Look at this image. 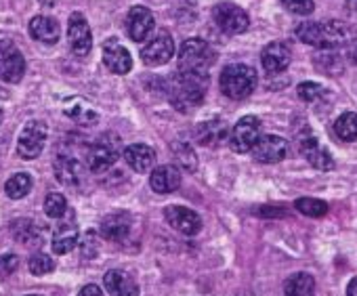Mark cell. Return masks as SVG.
I'll return each instance as SVG.
<instances>
[{"label": "cell", "instance_id": "1", "mask_svg": "<svg viewBox=\"0 0 357 296\" xmlns=\"http://www.w3.org/2000/svg\"><path fill=\"white\" fill-rule=\"evenodd\" d=\"M206 88H208V76L178 70L176 74H172V78L168 82L170 105L176 111L188 114V111L196 109L198 105H202V101L206 97Z\"/></svg>", "mask_w": 357, "mask_h": 296}, {"label": "cell", "instance_id": "2", "mask_svg": "<svg viewBox=\"0 0 357 296\" xmlns=\"http://www.w3.org/2000/svg\"><path fill=\"white\" fill-rule=\"evenodd\" d=\"M215 61H217L215 49L202 38H188L181 45V49H178V70L181 72L208 76V70L215 65Z\"/></svg>", "mask_w": 357, "mask_h": 296}, {"label": "cell", "instance_id": "3", "mask_svg": "<svg viewBox=\"0 0 357 296\" xmlns=\"http://www.w3.org/2000/svg\"><path fill=\"white\" fill-rule=\"evenodd\" d=\"M221 93L229 99H244L257 86V70L246 63H229L221 72Z\"/></svg>", "mask_w": 357, "mask_h": 296}, {"label": "cell", "instance_id": "4", "mask_svg": "<svg viewBox=\"0 0 357 296\" xmlns=\"http://www.w3.org/2000/svg\"><path fill=\"white\" fill-rule=\"evenodd\" d=\"M118 156H120V139L116 134H103L89 147L86 164L93 173L101 175L116 164Z\"/></svg>", "mask_w": 357, "mask_h": 296}, {"label": "cell", "instance_id": "5", "mask_svg": "<svg viewBox=\"0 0 357 296\" xmlns=\"http://www.w3.org/2000/svg\"><path fill=\"white\" fill-rule=\"evenodd\" d=\"M213 20L217 24V28L229 36H238V34H244L250 26V20H248V13L234 5V3H221L213 9Z\"/></svg>", "mask_w": 357, "mask_h": 296}, {"label": "cell", "instance_id": "6", "mask_svg": "<svg viewBox=\"0 0 357 296\" xmlns=\"http://www.w3.org/2000/svg\"><path fill=\"white\" fill-rule=\"evenodd\" d=\"M259 139H261V120L257 116H244L231 128L229 145L236 154H248L255 150Z\"/></svg>", "mask_w": 357, "mask_h": 296}, {"label": "cell", "instance_id": "7", "mask_svg": "<svg viewBox=\"0 0 357 296\" xmlns=\"http://www.w3.org/2000/svg\"><path fill=\"white\" fill-rule=\"evenodd\" d=\"M47 124L40 120H30L17 139V154L26 160H34L43 154L47 143Z\"/></svg>", "mask_w": 357, "mask_h": 296}, {"label": "cell", "instance_id": "8", "mask_svg": "<svg viewBox=\"0 0 357 296\" xmlns=\"http://www.w3.org/2000/svg\"><path fill=\"white\" fill-rule=\"evenodd\" d=\"M26 74V59L11 40H0V78L17 84Z\"/></svg>", "mask_w": 357, "mask_h": 296}, {"label": "cell", "instance_id": "9", "mask_svg": "<svg viewBox=\"0 0 357 296\" xmlns=\"http://www.w3.org/2000/svg\"><path fill=\"white\" fill-rule=\"evenodd\" d=\"M155 20L151 11L143 5H135L126 15V32L135 42H149L153 38Z\"/></svg>", "mask_w": 357, "mask_h": 296}, {"label": "cell", "instance_id": "10", "mask_svg": "<svg viewBox=\"0 0 357 296\" xmlns=\"http://www.w3.org/2000/svg\"><path fill=\"white\" fill-rule=\"evenodd\" d=\"M68 42L74 55L86 57L93 49V34L82 13H72L68 22Z\"/></svg>", "mask_w": 357, "mask_h": 296}, {"label": "cell", "instance_id": "11", "mask_svg": "<svg viewBox=\"0 0 357 296\" xmlns=\"http://www.w3.org/2000/svg\"><path fill=\"white\" fill-rule=\"evenodd\" d=\"M174 55V40L168 30H160L143 49L141 59L145 65H164Z\"/></svg>", "mask_w": 357, "mask_h": 296}, {"label": "cell", "instance_id": "12", "mask_svg": "<svg viewBox=\"0 0 357 296\" xmlns=\"http://www.w3.org/2000/svg\"><path fill=\"white\" fill-rule=\"evenodd\" d=\"M286 154L288 141L278 134H263L252 150V156L259 164H278L286 158Z\"/></svg>", "mask_w": 357, "mask_h": 296}, {"label": "cell", "instance_id": "13", "mask_svg": "<svg viewBox=\"0 0 357 296\" xmlns=\"http://www.w3.org/2000/svg\"><path fill=\"white\" fill-rule=\"evenodd\" d=\"M164 219L172 229H176L183 235H196L202 229L200 215L194 212L192 208H185V206H168L164 210Z\"/></svg>", "mask_w": 357, "mask_h": 296}, {"label": "cell", "instance_id": "14", "mask_svg": "<svg viewBox=\"0 0 357 296\" xmlns=\"http://www.w3.org/2000/svg\"><path fill=\"white\" fill-rule=\"evenodd\" d=\"M290 61H292V51H290V47L286 42H280V40L269 42L261 53V63H263V68H265V72L269 76L286 72Z\"/></svg>", "mask_w": 357, "mask_h": 296}, {"label": "cell", "instance_id": "15", "mask_svg": "<svg viewBox=\"0 0 357 296\" xmlns=\"http://www.w3.org/2000/svg\"><path fill=\"white\" fill-rule=\"evenodd\" d=\"M103 63H105V68L109 72L120 74V76L122 74H128L132 70V57H130V53L116 38H112V40H107L103 45Z\"/></svg>", "mask_w": 357, "mask_h": 296}, {"label": "cell", "instance_id": "16", "mask_svg": "<svg viewBox=\"0 0 357 296\" xmlns=\"http://www.w3.org/2000/svg\"><path fill=\"white\" fill-rule=\"evenodd\" d=\"M124 162L135 173H149L155 166V152L145 143H132L124 150Z\"/></svg>", "mask_w": 357, "mask_h": 296}, {"label": "cell", "instance_id": "17", "mask_svg": "<svg viewBox=\"0 0 357 296\" xmlns=\"http://www.w3.org/2000/svg\"><path fill=\"white\" fill-rule=\"evenodd\" d=\"M149 187L155 194H172L181 187V173L176 171V166L166 164V166H158L151 171L149 177Z\"/></svg>", "mask_w": 357, "mask_h": 296}, {"label": "cell", "instance_id": "18", "mask_svg": "<svg viewBox=\"0 0 357 296\" xmlns=\"http://www.w3.org/2000/svg\"><path fill=\"white\" fill-rule=\"evenodd\" d=\"M103 286L112 296H139V286L137 281L120 269H112L103 277Z\"/></svg>", "mask_w": 357, "mask_h": 296}, {"label": "cell", "instance_id": "19", "mask_svg": "<svg viewBox=\"0 0 357 296\" xmlns=\"http://www.w3.org/2000/svg\"><path fill=\"white\" fill-rule=\"evenodd\" d=\"M229 134H231V130H229L227 122L225 120H219V118L208 120V122H202V124L196 126V139L202 145H206V147H217Z\"/></svg>", "mask_w": 357, "mask_h": 296}, {"label": "cell", "instance_id": "20", "mask_svg": "<svg viewBox=\"0 0 357 296\" xmlns=\"http://www.w3.org/2000/svg\"><path fill=\"white\" fill-rule=\"evenodd\" d=\"M53 252L55 254H68L76 248L78 244V225L68 219V221H61L55 229H53Z\"/></svg>", "mask_w": 357, "mask_h": 296}, {"label": "cell", "instance_id": "21", "mask_svg": "<svg viewBox=\"0 0 357 296\" xmlns=\"http://www.w3.org/2000/svg\"><path fill=\"white\" fill-rule=\"evenodd\" d=\"M301 154L305 156V160L317 169V171H332L334 169V160L332 156L324 150V147L317 143L315 137H307L301 141Z\"/></svg>", "mask_w": 357, "mask_h": 296}, {"label": "cell", "instance_id": "22", "mask_svg": "<svg viewBox=\"0 0 357 296\" xmlns=\"http://www.w3.org/2000/svg\"><path fill=\"white\" fill-rule=\"evenodd\" d=\"M30 34L34 40L43 42V45H55L61 36L59 24L49 17V15H36L30 22Z\"/></svg>", "mask_w": 357, "mask_h": 296}, {"label": "cell", "instance_id": "23", "mask_svg": "<svg viewBox=\"0 0 357 296\" xmlns=\"http://www.w3.org/2000/svg\"><path fill=\"white\" fill-rule=\"evenodd\" d=\"M101 235L109 242H122L130 233V217L124 212H114L101 221Z\"/></svg>", "mask_w": 357, "mask_h": 296}, {"label": "cell", "instance_id": "24", "mask_svg": "<svg viewBox=\"0 0 357 296\" xmlns=\"http://www.w3.org/2000/svg\"><path fill=\"white\" fill-rule=\"evenodd\" d=\"M53 169H55V177H57L59 183H63V185H76V183H80L82 169H80V162H78L74 156H70V154H59V156L55 158Z\"/></svg>", "mask_w": 357, "mask_h": 296}, {"label": "cell", "instance_id": "25", "mask_svg": "<svg viewBox=\"0 0 357 296\" xmlns=\"http://www.w3.org/2000/svg\"><path fill=\"white\" fill-rule=\"evenodd\" d=\"M296 38L305 45H311L315 49H332L328 42V34H326V26L324 24H315V22H307L301 24L296 28Z\"/></svg>", "mask_w": 357, "mask_h": 296}, {"label": "cell", "instance_id": "26", "mask_svg": "<svg viewBox=\"0 0 357 296\" xmlns=\"http://www.w3.org/2000/svg\"><path fill=\"white\" fill-rule=\"evenodd\" d=\"M63 111L68 118H72L74 122H78L80 126H91L99 120V114L82 99L74 97V99H68L63 103Z\"/></svg>", "mask_w": 357, "mask_h": 296}, {"label": "cell", "instance_id": "27", "mask_svg": "<svg viewBox=\"0 0 357 296\" xmlns=\"http://www.w3.org/2000/svg\"><path fill=\"white\" fill-rule=\"evenodd\" d=\"M313 61H315V68L326 76H340L344 72V61L334 49H324L321 53H315Z\"/></svg>", "mask_w": 357, "mask_h": 296}, {"label": "cell", "instance_id": "28", "mask_svg": "<svg viewBox=\"0 0 357 296\" xmlns=\"http://www.w3.org/2000/svg\"><path fill=\"white\" fill-rule=\"evenodd\" d=\"M324 26H326L328 42H330L332 49H336V47H340V45H351V42L355 40V30H353L349 24H344V22L332 20V22H328V24H324Z\"/></svg>", "mask_w": 357, "mask_h": 296}, {"label": "cell", "instance_id": "29", "mask_svg": "<svg viewBox=\"0 0 357 296\" xmlns=\"http://www.w3.org/2000/svg\"><path fill=\"white\" fill-rule=\"evenodd\" d=\"M286 296H313L315 279L309 273H294L286 281Z\"/></svg>", "mask_w": 357, "mask_h": 296}, {"label": "cell", "instance_id": "30", "mask_svg": "<svg viewBox=\"0 0 357 296\" xmlns=\"http://www.w3.org/2000/svg\"><path fill=\"white\" fill-rule=\"evenodd\" d=\"M32 185H34L32 175H28V173H17V175H13V177L7 181L5 192H7V196H9L11 200H22V198H26V196L32 192Z\"/></svg>", "mask_w": 357, "mask_h": 296}, {"label": "cell", "instance_id": "31", "mask_svg": "<svg viewBox=\"0 0 357 296\" xmlns=\"http://www.w3.org/2000/svg\"><path fill=\"white\" fill-rule=\"evenodd\" d=\"M334 132L340 141H355L357 139V114L344 111L334 122Z\"/></svg>", "mask_w": 357, "mask_h": 296}, {"label": "cell", "instance_id": "32", "mask_svg": "<svg viewBox=\"0 0 357 296\" xmlns=\"http://www.w3.org/2000/svg\"><path fill=\"white\" fill-rule=\"evenodd\" d=\"M294 206L301 215L311 217V219H319L328 212V204L321 200H315V198H301L294 202Z\"/></svg>", "mask_w": 357, "mask_h": 296}, {"label": "cell", "instance_id": "33", "mask_svg": "<svg viewBox=\"0 0 357 296\" xmlns=\"http://www.w3.org/2000/svg\"><path fill=\"white\" fill-rule=\"evenodd\" d=\"M11 233L22 244H32L34 240H38V229L34 221H15L11 225Z\"/></svg>", "mask_w": 357, "mask_h": 296}, {"label": "cell", "instance_id": "34", "mask_svg": "<svg viewBox=\"0 0 357 296\" xmlns=\"http://www.w3.org/2000/svg\"><path fill=\"white\" fill-rule=\"evenodd\" d=\"M45 212L51 219H63L66 212H68V200L61 194H57V192L49 194L45 198Z\"/></svg>", "mask_w": 357, "mask_h": 296}, {"label": "cell", "instance_id": "35", "mask_svg": "<svg viewBox=\"0 0 357 296\" xmlns=\"http://www.w3.org/2000/svg\"><path fill=\"white\" fill-rule=\"evenodd\" d=\"M28 267L34 275H47L55 269V263L49 254L45 252H36L30 260H28Z\"/></svg>", "mask_w": 357, "mask_h": 296}, {"label": "cell", "instance_id": "36", "mask_svg": "<svg viewBox=\"0 0 357 296\" xmlns=\"http://www.w3.org/2000/svg\"><path fill=\"white\" fill-rule=\"evenodd\" d=\"M324 93H326V88H324L321 84H317V82H303V84H298V88H296L298 99H301V101H307V103H313V101L321 99Z\"/></svg>", "mask_w": 357, "mask_h": 296}, {"label": "cell", "instance_id": "37", "mask_svg": "<svg viewBox=\"0 0 357 296\" xmlns=\"http://www.w3.org/2000/svg\"><path fill=\"white\" fill-rule=\"evenodd\" d=\"M282 5L294 15H311L315 9L313 0H282Z\"/></svg>", "mask_w": 357, "mask_h": 296}, {"label": "cell", "instance_id": "38", "mask_svg": "<svg viewBox=\"0 0 357 296\" xmlns=\"http://www.w3.org/2000/svg\"><path fill=\"white\" fill-rule=\"evenodd\" d=\"M174 152H176V158H178V162H181L183 169H188V171H194V169H196V154H194L192 147H188V145H183V143H178V145L174 147Z\"/></svg>", "mask_w": 357, "mask_h": 296}, {"label": "cell", "instance_id": "39", "mask_svg": "<svg viewBox=\"0 0 357 296\" xmlns=\"http://www.w3.org/2000/svg\"><path fill=\"white\" fill-rule=\"evenodd\" d=\"M20 265V258L15 254H3L0 256V277H9L11 273H15Z\"/></svg>", "mask_w": 357, "mask_h": 296}, {"label": "cell", "instance_id": "40", "mask_svg": "<svg viewBox=\"0 0 357 296\" xmlns=\"http://www.w3.org/2000/svg\"><path fill=\"white\" fill-rule=\"evenodd\" d=\"M78 296H103V292H101V288H99V286L89 283V286H84V288L78 292Z\"/></svg>", "mask_w": 357, "mask_h": 296}, {"label": "cell", "instance_id": "41", "mask_svg": "<svg viewBox=\"0 0 357 296\" xmlns=\"http://www.w3.org/2000/svg\"><path fill=\"white\" fill-rule=\"evenodd\" d=\"M347 59H349L353 65H357V38L349 45V49H347Z\"/></svg>", "mask_w": 357, "mask_h": 296}, {"label": "cell", "instance_id": "42", "mask_svg": "<svg viewBox=\"0 0 357 296\" xmlns=\"http://www.w3.org/2000/svg\"><path fill=\"white\" fill-rule=\"evenodd\" d=\"M344 9L349 11V15L357 17V0H347V3H344Z\"/></svg>", "mask_w": 357, "mask_h": 296}, {"label": "cell", "instance_id": "43", "mask_svg": "<svg viewBox=\"0 0 357 296\" xmlns=\"http://www.w3.org/2000/svg\"><path fill=\"white\" fill-rule=\"evenodd\" d=\"M347 296H357V277L349 281V286H347Z\"/></svg>", "mask_w": 357, "mask_h": 296}, {"label": "cell", "instance_id": "44", "mask_svg": "<svg viewBox=\"0 0 357 296\" xmlns=\"http://www.w3.org/2000/svg\"><path fill=\"white\" fill-rule=\"evenodd\" d=\"M40 3H43L45 7H53V5L57 3V0H40Z\"/></svg>", "mask_w": 357, "mask_h": 296}, {"label": "cell", "instance_id": "45", "mask_svg": "<svg viewBox=\"0 0 357 296\" xmlns=\"http://www.w3.org/2000/svg\"><path fill=\"white\" fill-rule=\"evenodd\" d=\"M7 97H9V93L5 88H0V99H7Z\"/></svg>", "mask_w": 357, "mask_h": 296}, {"label": "cell", "instance_id": "46", "mask_svg": "<svg viewBox=\"0 0 357 296\" xmlns=\"http://www.w3.org/2000/svg\"><path fill=\"white\" fill-rule=\"evenodd\" d=\"M0 124H3V109H0Z\"/></svg>", "mask_w": 357, "mask_h": 296}, {"label": "cell", "instance_id": "47", "mask_svg": "<svg viewBox=\"0 0 357 296\" xmlns=\"http://www.w3.org/2000/svg\"><path fill=\"white\" fill-rule=\"evenodd\" d=\"M30 296H38V294H30Z\"/></svg>", "mask_w": 357, "mask_h": 296}]
</instances>
